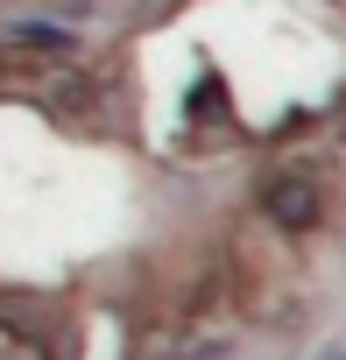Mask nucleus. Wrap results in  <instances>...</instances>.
I'll list each match as a JSON object with an SVG mask.
<instances>
[{
	"instance_id": "1",
	"label": "nucleus",
	"mask_w": 346,
	"mask_h": 360,
	"mask_svg": "<svg viewBox=\"0 0 346 360\" xmlns=\"http://www.w3.org/2000/svg\"><path fill=\"white\" fill-rule=\"evenodd\" d=\"M255 212H262L276 233L304 240V233L325 226V184H318L311 169H276V176H262V184H255Z\"/></svg>"
},
{
	"instance_id": "2",
	"label": "nucleus",
	"mask_w": 346,
	"mask_h": 360,
	"mask_svg": "<svg viewBox=\"0 0 346 360\" xmlns=\"http://www.w3.org/2000/svg\"><path fill=\"white\" fill-rule=\"evenodd\" d=\"M8 50L15 57H43V64L50 57H78V29L71 22H15L8 29Z\"/></svg>"
},
{
	"instance_id": "3",
	"label": "nucleus",
	"mask_w": 346,
	"mask_h": 360,
	"mask_svg": "<svg viewBox=\"0 0 346 360\" xmlns=\"http://www.w3.org/2000/svg\"><path fill=\"white\" fill-rule=\"evenodd\" d=\"M311 360H346V346H325V353H311Z\"/></svg>"
}]
</instances>
